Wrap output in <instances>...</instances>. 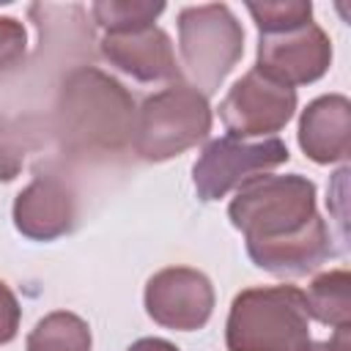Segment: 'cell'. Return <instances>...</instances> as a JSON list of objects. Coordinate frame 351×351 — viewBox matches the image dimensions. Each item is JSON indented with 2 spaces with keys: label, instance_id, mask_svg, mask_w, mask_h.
<instances>
[{
  "label": "cell",
  "instance_id": "1",
  "mask_svg": "<svg viewBox=\"0 0 351 351\" xmlns=\"http://www.w3.org/2000/svg\"><path fill=\"white\" fill-rule=\"evenodd\" d=\"M134 99L110 74L80 66L74 69L55 101V123L63 148L82 156L118 154L134 134Z\"/></svg>",
  "mask_w": 351,
  "mask_h": 351
},
{
  "label": "cell",
  "instance_id": "2",
  "mask_svg": "<svg viewBox=\"0 0 351 351\" xmlns=\"http://www.w3.org/2000/svg\"><path fill=\"white\" fill-rule=\"evenodd\" d=\"M228 351H307L310 313L296 285L241 291L228 313Z\"/></svg>",
  "mask_w": 351,
  "mask_h": 351
},
{
  "label": "cell",
  "instance_id": "3",
  "mask_svg": "<svg viewBox=\"0 0 351 351\" xmlns=\"http://www.w3.org/2000/svg\"><path fill=\"white\" fill-rule=\"evenodd\" d=\"M228 217L250 244H271L302 233L318 219L315 184L299 173L255 176L244 181L228 206Z\"/></svg>",
  "mask_w": 351,
  "mask_h": 351
},
{
  "label": "cell",
  "instance_id": "4",
  "mask_svg": "<svg viewBox=\"0 0 351 351\" xmlns=\"http://www.w3.org/2000/svg\"><path fill=\"white\" fill-rule=\"evenodd\" d=\"M211 132V107L206 96L176 82L143 101L134 118L132 145L145 162H165L206 140Z\"/></svg>",
  "mask_w": 351,
  "mask_h": 351
},
{
  "label": "cell",
  "instance_id": "5",
  "mask_svg": "<svg viewBox=\"0 0 351 351\" xmlns=\"http://www.w3.org/2000/svg\"><path fill=\"white\" fill-rule=\"evenodd\" d=\"M178 47L181 63L195 82L192 88L206 96L219 90L222 80L239 63L244 30L225 3L189 5L178 14Z\"/></svg>",
  "mask_w": 351,
  "mask_h": 351
},
{
  "label": "cell",
  "instance_id": "6",
  "mask_svg": "<svg viewBox=\"0 0 351 351\" xmlns=\"http://www.w3.org/2000/svg\"><path fill=\"white\" fill-rule=\"evenodd\" d=\"M288 145L280 137L247 143L239 137L211 140L192 167V181L200 200H219L230 189L255 178V173L271 170L288 162Z\"/></svg>",
  "mask_w": 351,
  "mask_h": 351
},
{
  "label": "cell",
  "instance_id": "7",
  "mask_svg": "<svg viewBox=\"0 0 351 351\" xmlns=\"http://www.w3.org/2000/svg\"><path fill=\"white\" fill-rule=\"evenodd\" d=\"M332 63L329 36L310 19L302 25L266 30L258 41L255 71L280 85H307L326 74Z\"/></svg>",
  "mask_w": 351,
  "mask_h": 351
},
{
  "label": "cell",
  "instance_id": "8",
  "mask_svg": "<svg viewBox=\"0 0 351 351\" xmlns=\"http://www.w3.org/2000/svg\"><path fill=\"white\" fill-rule=\"evenodd\" d=\"M296 110V90L280 85L261 71H247L225 93L219 104V118L230 137H261L280 132Z\"/></svg>",
  "mask_w": 351,
  "mask_h": 351
},
{
  "label": "cell",
  "instance_id": "9",
  "mask_svg": "<svg viewBox=\"0 0 351 351\" xmlns=\"http://www.w3.org/2000/svg\"><path fill=\"white\" fill-rule=\"evenodd\" d=\"M145 310L156 324L167 329H200L214 310L211 280L189 266L162 269L145 285Z\"/></svg>",
  "mask_w": 351,
  "mask_h": 351
},
{
  "label": "cell",
  "instance_id": "10",
  "mask_svg": "<svg viewBox=\"0 0 351 351\" xmlns=\"http://www.w3.org/2000/svg\"><path fill=\"white\" fill-rule=\"evenodd\" d=\"M77 206L71 189L55 176H36L14 200V225L22 236L52 241L74 228Z\"/></svg>",
  "mask_w": 351,
  "mask_h": 351
},
{
  "label": "cell",
  "instance_id": "11",
  "mask_svg": "<svg viewBox=\"0 0 351 351\" xmlns=\"http://www.w3.org/2000/svg\"><path fill=\"white\" fill-rule=\"evenodd\" d=\"M99 47L112 66H118L121 71L132 74L140 82L178 80L181 74L173 55V44L167 33L159 30L156 25L129 33H107Z\"/></svg>",
  "mask_w": 351,
  "mask_h": 351
},
{
  "label": "cell",
  "instance_id": "12",
  "mask_svg": "<svg viewBox=\"0 0 351 351\" xmlns=\"http://www.w3.org/2000/svg\"><path fill=\"white\" fill-rule=\"evenodd\" d=\"M299 145L318 165L343 162L351 151V101L340 93L310 101L299 121Z\"/></svg>",
  "mask_w": 351,
  "mask_h": 351
},
{
  "label": "cell",
  "instance_id": "13",
  "mask_svg": "<svg viewBox=\"0 0 351 351\" xmlns=\"http://www.w3.org/2000/svg\"><path fill=\"white\" fill-rule=\"evenodd\" d=\"M252 263L277 277H299L318 269L332 255V236L326 222L318 217L302 233L288 236L271 244H250L247 247Z\"/></svg>",
  "mask_w": 351,
  "mask_h": 351
},
{
  "label": "cell",
  "instance_id": "14",
  "mask_svg": "<svg viewBox=\"0 0 351 351\" xmlns=\"http://www.w3.org/2000/svg\"><path fill=\"white\" fill-rule=\"evenodd\" d=\"M304 299L307 313L315 321L335 326V332L351 329V274L346 269H335L315 277Z\"/></svg>",
  "mask_w": 351,
  "mask_h": 351
},
{
  "label": "cell",
  "instance_id": "15",
  "mask_svg": "<svg viewBox=\"0 0 351 351\" xmlns=\"http://www.w3.org/2000/svg\"><path fill=\"white\" fill-rule=\"evenodd\" d=\"M27 351H90V329L80 315L55 310L33 326Z\"/></svg>",
  "mask_w": 351,
  "mask_h": 351
},
{
  "label": "cell",
  "instance_id": "16",
  "mask_svg": "<svg viewBox=\"0 0 351 351\" xmlns=\"http://www.w3.org/2000/svg\"><path fill=\"white\" fill-rule=\"evenodd\" d=\"M165 11V3H132V0H101L93 3L90 14L107 33H129L151 27L154 19Z\"/></svg>",
  "mask_w": 351,
  "mask_h": 351
},
{
  "label": "cell",
  "instance_id": "17",
  "mask_svg": "<svg viewBox=\"0 0 351 351\" xmlns=\"http://www.w3.org/2000/svg\"><path fill=\"white\" fill-rule=\"evenodd\" d=\"M247 11L252 14L261 33L280 30L291 25H302L313 19V5L302 0H282V3H250Z\"/></svg>",
  "mask_w": 351,
  "mask_h": 351
},
{
  "label": "cell",
  "instance_id": "18",
  "mask_svg": "<svg viewBox=\"0 0 351 351\" xmlns=\"http://www.w3.org/2000/svg\"><path fill=\"white\" fill-rule=\"evenodd\" d=\"M25 52V27L14 16H0V69L14 66Z\"/></svg>",
  "mask_w": 351,
  "mask_h": 351
},
{
  "label": "cell",
  "instance_id": "19",
  "mask_svg": "<svg viewBox=\"0 0 351 351\" xmlns=\"http://www.w3.org/2000/svg\"><path fill=\"white\" fill-rule=\"evenodd\" d=\"M19 315H22V310H19L14 291L0 280V346L14 340V335L19 329Z\"/></svg>",
  "mask_w": 351,
  "mask_h": 351
},
{
  "label": "cell",
  "instance_id": "20",
  "mask_svg": "<svg viewBox=\"0 0 351 351\" xmlns=\"http://www.w3.org/2000/svg\"><path fill=\"white\" fill-rule=\"evenodd\" d=\"M307 351H351V337H348V329L335 332V337H329V340L310 343V346H307Z\"/></svg>",
  "mask_w": 351,
  "mask_h": 351
},
{
  "label": "cell",
  "instance_id": "21",
  "mask_svg": "<svg viewBox=\"0 0 351 351\" xmlns=\"http://www.w3.org/2000/svg\"><path fill=\"white\" fill-rule=\"evenodd\" d=\"M129 351H178V348H176L173 343L162 340V337H143V340L132 343Z\"/></svg>",
  "mask_w": 351,
  "mask_h": 351
},
{
  "label": "cell",
  "instance_id": "22",
  "mask_svg": "<svg viewBox=\"0 0 351 351\" xmlns=\"http://www.w3.org/2000/svg\"><path fill=\"white\" fill-rule=\"evenodd\" d=\"M0 129H3V126H0Z\"/></svg>",
  "mask_w": 351,
  "mask_h": 351
}]
</instances>
